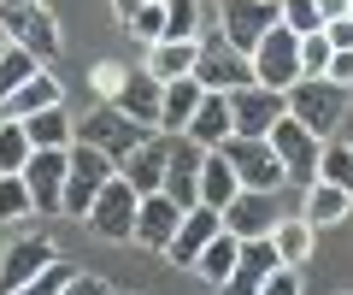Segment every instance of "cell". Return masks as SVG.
I'll return each mask as SVG.
<instances>
[{"mask_svg": "<svg viewBox=\"0 0 353 295\" xmlns=\"http://www.w3.org/2000/svg\"><path fill=\"white\" fill-rule=\"evenodd\" d=\"M0 36L18 41V48H30L41 65L59 59L65 36H59V18L41 6V0H0Z\"/></svg>", "mask_w": 353, "mask_h": 295, "instance_id": "1", "label": "cell"}, {"mask_svg": "<svg viewBox=\"0 0 353 295\" xmlns=\"http://www.w3.org/2000/svg\"><path fill=\"white\" fill-rule=\"evenodd\" d=\"M271 148H277L283 171H289V189L318 183V171H324V136H318V130H306L294 113H283L277 124H271Z\"/></svg>", "mask_w": 353, "mask_h": 295, "instance_id": "2", "label": "cell"}, {"mask_svg": "<svg viewBox=\"0 0 353 295\" xmlns=\"http://www.w3.org/2000/svg\"><path fill=\"white\" fill-rule=\"evenodd\" d=\"M118 178V160L101 154L94 142H71V171H65V218H88L94 195Z\"/></svg>", "mask_w": 353, "mask_h": 295, "instance_id": "3", "label": "cell"}, {"mask_svg": "<svg viewBox=\"0 0 353 295\" xmlns=\"http://www.w3.org/2000/svg\"><path fill=\"white\" fill-rule=\"evenodd\" d=\"M301 77H306V65H301V30H294V24H271L259 36V48H253V83H271V89L289 95Z\"/></svg>", "mask_w": 353, "mask_h": 295, "instance_id": "4", "label": "cell"}, {"mask_svg": "<svg viewBox=\"0 0 353 295\" xmlns=\"http://www.w3.org/2000/svg\"><path fill=\"white\" fill-rule=\"evenodd\" d=\"M148 136H153V130H148V124H136V118H130L124 106H112V101L88 106V113L77 118V142H94V148H101V154H112V160L136 154Z\"/></svg>", "mask_w": 353, "mask_h": 295, "instance_id": "5", "label": "cell"}, {"mask_svg": "<svg viewBox=\"0 0 353 295\" xmlns=\"http://www.w3.org/2000/svg\"><path fill=\"white\" fill-rule=\"evenodd\" d=\"M347 95L353 89H341V83H330V77H301L289 89V113L301 118L306 130H318V136L330 142V130L347 118Z\"/></svg>", "mask_w": 353, "mask_h": 295, "instance_id": "6", "label": "cell"}, {"mask_svg": "<svg viewBox=\"0 0 353 295\" xmlns=\"http://www.w3.org/2000/svg\"><path fill=\"white\" fill-rule=\"evenodd\" d=\"M194 77L206 83V89H241V83H253V53H241L236 41L224 36V30H206L201 36V65H194Z\"/></svg>", "mask_w": 353, "mask_h": 295, "instance_id": "7", "label": "cell"}, {"mask_svg": "<svg viewBox=\"0 0 353 295\" xmlns=\"http://www.w3.org/2000/svg\"><path fill=\"white\" fill-rule=\"evenodd\" d=\"M136 207H141V189L118 171V178L94 195V207H88V231L106 236V242H130V236H136Z\"/></svg>", "mask_w": 353, "mask_h": 295, "instance_id": "8", "label": "cell"}, {"mask_svg": "<svg viewBox=\"0 0 353 295\" xmlns=\"http://www.w3.org/2000/svg\"><path fill=\"white\" fill-rule=\"evenodd\" d=\"M224 160L236 166L241 189H283V183H289V171H283L271 136H230L224 142Z\"/></svg>", "mask_w": 353, "mask_h": 295, "instance_id": "9", "label": "cell"}, {"mask_svg": "<svg viewBox=\"0 0 353 295\" xmlns=\"http://www.w3.org/2000/svg\"><path fill=\"white\" fill-rule=\"evenodd\" d=\"M65 171H71V148H36V154H30L24 183H30L36 213H48V218L65 213Z\"/></svg>", "mask_w": 353, "mask_h": 295, "instance_id": "10", "label": "cell"}, {"mask_svg": "<svg viewBox=\"0 0 353 295\" xmlns=\"http://www.w3.org/2000/svg\"><path fill=\"white\" fill-rule=\"evenodd\" d=\"M230 113H236V136H271V124L289 113V95L271 83H241L230 89Z\"/></svg>", "mask_w": 353, "mask_h": 295, "instance_id": "11", "label": "cell"}, {"mask_svg": "<svg viewBox=\"0 0 353 295\" xmlns=\"http://www.w3.org/2000/svg\"><path fill=\"white\" fill-rule=\"evenodd\" d=\"M271 24H283V6H277V0H218V30H224L241 53L259 48V36Z\"/></svg>", "mask_w": 353, "mask_h": 295, "instance_id": "12", "label": "cell"}, {"mask_svg": "<svg viewBox=\"0 0 353 295\" xmlns=\"http://www.w3.org/2000/svg\"><path fill=\"white\" fill-rule=\"evenodd\" d=\"M53 260H59V248H53L48 231H41V236H12V242H6V254H0V295L24 289V283L41 278Z\"/></svg>", "mask_w": 353, "mask_h": 295, "instance_id": "13", "label": "cell"}, {"mask_svg": "<svg viewBox=\"0 0 353 295\" xmlns=\"http://www.w3.org/2000/svg\"><path fill=\"white\" fill-rule=\"evenodd\" d=\"M277 218H283L277 189H241L236 201L224 207V231H236L241 242H253V236H271V231H277Z\"/></svg>", "mask_w": 353, "mask_h": 295, "instance_id": "14", "label": "cell"}, {"mask_svg": "<svg viewBox=\"0 0 353 295\" xmlns=\"http://www.w3.org/2000/svg\"><path fill=\"white\" fill-rule=\"evenodd\" d=\"M201 166H206V148L194 136H176L171 142V166H165V195H171L183 213L201 207Z\"/></svg>", "mask_w": 353, "mask_h": 295, "instance_id": "15", "label": "cell"}, {"mask_svg": "<svg viewBox=\"0 0 353 295\" xmlns=\"http://www.w3.org/2000/svg\"><path fill=\"white\" fill-rule=\"evenodd\" d=\"M218 231H224V213H218V207H206V201H201V207H189V213H183V225H176V236H171V248H165V260L194 272L201 248L212 242Z\"/></svg>", "mask_w": 353, "mask_h": 295, "instance_id": "16", "label": "cell"}, {"mask_svg": "<svg viewBox=\"0 0 353 295\" xmlns=\"http://www.w3.org/2000/svg\"><path fill=\"white\" fill-rule=\"evenodd\" d=\"M176 225H183V207H176L165 189H159V195H141V207H136V236H130V242L165 254L171 236H176Z\"/></svg>", "mask_w": 353, "mask_h": 295, "instance_id": "17", "label": "cell"}, {"mask_svg": "<svg viewBox=\"0 0 353 295\" xmlns=\"http://www.w3.org/2000/svg\"><path fill=\"white\" fill-rule=\"evenodd\" d=\"M277 266H283L277 242H271V236H253V242H241V260H236V272L218 283V295H259L265 278H271Z\"/></svg>", "mask_w": 353, "mask_h": 295, "instance_id": "18", "label": "cell"}, {"mask_svg": "<svg viewBox=\"0 0 353 295\" xmlns=\"http://www.w3.org/2000/svg\"><path fill=\"white\" fill-rule=\"evenodd\" d=\"M171 142H176L171 130H153V136L136 148V154L118 160V171H124V178L136 183L141 195H159V189H165V166H171Z\"/></svg>", "mask_w": 353, "mask_h": 295, "instance_id": "19", "label": "cell"}, {"mask_svg": "<svg viewBox=\"0 0 353 295\" xmlns=\"http://www.w3.org/2000/svg\"><path fill=\"white\" fill-rule=\"evenodd\" d=\"M112 106H124V113L136 118V124L159 130V113H165V83L153 77L148 65H141V71H130V77H124V89L112 95Z\"/></svg>", "mask_w": 353, "mask_h": 295, "instance_id": "20", "label": "cell"}, {"mask_svg": "<svg viewBox=\"0 0 353 295\" xmlns=\"http://www.w3.org/2000/svg\"><path fill=\"white\" fill-rule=\"evenodd\" d=\"M183 136H194L201 148H224V142L236 136V113H230V95H224V89H206L201 113L189 118V130H183Z\"/></svg>", "mask_w": 353, "mask_h": 295, "instance_id": "21", "label": "cell"}, {"mask_svg": "<svg viewBox=\"0 0 353 295\" xmlns=\"http://www.w3.org/2000/svg\"><path fill=\"white\" fill-rule=\"evenodd\" d=\"M347 213H353V195L341 189V183L318 178V183L301 189V218H312L318 231H324V225H347Z\"/></svg>", "mask_w": 353, "mask_h": 295, "instance_id": "22", "label": "cell"}, {"mask_svg": "<svg viewBox=\"0 0 353 295\" xmlns=\"http://www.w3.org/2000/svg\"><path fill=\"white\" fill-rule=\"evenodd\" d=\"M201 101H206V83H201V77H176V83H165V113H159V130L183 136V130H189V118L201 113Z\"/></svg>", "mask_w": 353, "mask_h": 295, "instance_id": "23", "label": "cell"}, {"mask_svg": "<svg viewBox=\"0 0 353 295\" xmlns=\"http://www.w3.org/2000/svg\"><path fill=\"white\" fill-rule=\"evenodd\" d=\"M271 242H277V260L283 266H306V260H312V248H318V225L312 218H301V213H283L277 218V231H271Z\"/></svg>", "mask_w": 353, "mask_h": 295, "instance_id": "24", "label": "cell"}, {"mask_svg": "<svg viewBox=\"0 0 353 295\" xmlns=\"http://www.w3.org/2000/svg\"><path fill=\"white\" fill-rule=\"evenodd\" d=\"M59 101H65V83L53 77L48 65H41L36 77H30L24 89H18V95H6L0 106H6V118H30V113H41V106H59Z\"/></svg>", "mask_w": 353, "mask_h": 295, "instance_id": "25", "label": "cell"}, {"mask_svg": "<svg viewBox=\"0 0 353 295\" xmlns=\"http://www.w3.org/2000/svg\"><path fill=\"white\" fill-rule=\"evenodd\" d=\"M236 195H241V178H236V166L224 160V148H206V166H201V201L224 213V207L236 201Z\"/></svg>", "mask_w": 353, "mask_h": 295, "instance_id": "26", "label": "cell"}, {"mask_svg": "<svg viewBox=\"0 0 353 295\" xmlns=\"http://www.w3.org/2000/svg\"><path fill=\"white\" fill-rule=\"evenodd\" d=\"M194 65H201V41H153V48H148V71L159 83L194 77Z\"/></svg>", "mask_w": 353, "mask_h": 295, "instance_id": "27", "label": "cell"}, {"mask_svg": "<svg viewBox=\"0 0 353 295\" xmlns=\"http://www.w3.org/2000/svg\"><path fill=\"white\" fill-rule=\"evenodd\" d=\"M24 130H30V142H36V148H71V142H77V118L65 113V101H59V106H41V113H30Z\"/></svg>", "mask_w": 353, "mask_h": 295, "instance_id": "28", "label": "cell"}, {"mask_svg": "<svg viewBox=\"0 0 353 295\" xmlns=\"http://www.w3.org/2000/svg\"><path fill=\"white\" fill-rule=\"evenodd\" d=\"M236 260H241V236H236V231H218L212 242L201 248V260H194V272H201V278H206V283L218 289V283H224L230 272H236Z\"/></svg>", "mask_w": 353, "mask_h": 295, "instance_id": "29", "label": "cell"}, {"mask_svg": "<svg viewBox=\"0 0 353 295\" xmlns=\"http://www.w3.org/2000/svg\"><path fill=\"white\" fill-rule=\"evenodd\" d=\"M206 36V0H165V41H201Z\"/></svg>", "mask_w": 353, "mask_h": 295, "instance_id": "30", "label": "cell"}, {"mask_svg": "<svg viewBox=\"0 0 353 295\" xmlns=\"http://www.w3.org/2000/svg\"><path fill=\"white\" fill-rule=\"evenodd\" d=\"M36 154V142H30L24 118H0V178H18Z\"/></svg>", "mask_w": 353, "mask_h": 295, "instance_id": "31", "label": "cell"}, {"mask_svg": "<svg viewBox=\"0 0 353 295\" xmlns=\"http://www.w3.org/2000/svg\"><path fill=\"white\" fill-rule=\"evenodd\" d=\"M41 71V59L30 48H18V41H6V53H0V101H6V95H18L24 89L30 77H36Z\"/></svg>", "mask_w": 353, "mask_h": 295, "instance_id": "32", "label": "cell"}, {"mask_svg": "<svg viewBox=\"0 0 353 295\" xmlns=\"http://www.w3.org/2000/svg\"><path fill=\"white\" fill-rule=\"evenodd\" d=\"M124 30H130L136 41H148V48H153V41H165V0H148V6H136V12L124 18Z\"/></svg>", "mask_w": 353, "mask_h": 295, "instance_id": "33", "label": "cell"}, {"mask_svg": "<svg viewBox=\"0 0 353 295\" xmlns=\"http://www.w3.org/2000/svg\"><path fill=\"white\" fill-rule=\"evenodd\" d=\"M24 213H36V201H30V183H24V171H18V178H0V225H18Z\"/></svg>", "mask_w": 353, "mask_h": 295, "instance_id": "34", "label": "cell"}, {"mask_svg": "<svg viewBox=\"0 0 353 295\" xmlns=\"http://www.w3.org/2000/svg\"><path fill=\"white\" fill-rule=\"evenodd\" d=\"M318 178L341 183V189L353 195V142H324V171Z\"/></svg>", "mask_w": 353, "mask_h": 295, "instance_id": "35", "label": "cell"}, {"mask_svg": "<svg viewBox=\"0 0 353 295\" xmlns=\"http://www.w3.org/2000/svg\"><path fill=\"white\" fill-rule=\"evenodd\" d=\"M124 77H130L124 59H94V65H88V89L101 95V101H112V95L124 89Z\"/></svg>", "mask_w": 353, "mask_h": 295, "instance_id": "36", "label": "cell"}, {"mask_svg": "<svg viewBox=\"0 0 353 295\" xmlns=\"http://www.w3.org/2000/svg\"><path fill=\"white\" fill-rule=\"evenodd\" d=\"M71 278H77V266H65V260H53L41 278H30L24 289H12V295H65L71 289Z\"/></svg>", "mask_w": 353, "mask_h": 295, "instance_id": "37", "label": "cell"}, {"mask_svg": "<svg viewBox=\"0 0 353 295\" xmlns=\"http://www.w3.org/2000/svg\"><path fill=\"white\" fill-rule=\"evenodd\" d=\"M330 53H336V48H330V36H324V30L301 36V65H306V77H324V71H330Z\"/></svg>", "mask_w": 353, "mask_h": 295, "instance_id": "38", "label": "cell"}, {"mask_svg": "<svg viewBox=\"0 0 353 295\" xmlns=\"http://www.w3.org/2000/svg\"><path fill=\"white\" fill-rule=\"evenodd\" d=\"M277 6H283V24H294L301 36L324 30V12H318V0H277Z\"/></svg>", "mask_w": 353, "mask_h": 295, "instance_id": "39", "label": "cell"}, {"mask_svg": "<svg viewBox=\"0 0 353 295\" xmlns=\"http://www.w3.org/2000/svg\"><path fill=\"white\" fill-rule=\"evenodd\" d=\"M259 295H301V266H277L271 278H265Z\"/></svg>", "mask_w": 353, "mask_h": 295, "instance_id": "40", "label": "cell"}, {"mask_svg": "<svg viewBox=\"0 0 353 295\" xmlns=\"http://www.w3.org/2000/svg\"><path fill=\"white\" fill-rule=\"evenodd\" d=\"M330 83H341V89H353V48H336L330 53V71H324Z\"/></svg>", "mask_w": 353, "mask_h": 295, "instance_id": "41", "label": "cell"}, {"mask_svg": "<svg viewBox=\"0 0 353 295\" xmlns=\"http://www.w3.org/2000/svg\"><path fill=\"white\" fill-rule=\"evenodd\" d=\"M324 36H330V48H353V12H347V18H330Z\"/></svg>", "mask_w": 353, "mask_h": 295, "instance_id": "42", "label": "cell"}, {"mask_svg": "<svg viewBox=\"0 0 353 295\" xmlns=\"http://www.w3.org/2000/svg\"><path fill=\"white\" fill-rule=\"evenodd\" d=\"M65 295H112V289H106L101 278H88V272H77V278H71V289H65Z\"/></svg>", "mask_w": 353, "mask_h": 295, "instance_id": "43", "label": "cell"}, {"mask_svg": "<svg viewBox=\"0 0 353 295\" xmlns=\"http://www.w3.org/2000/svg\"><path fill=\"white\" fill-rule=\"evenodd\" d=\"M318 12H324V24H330V18H347L353 0H318Z\"/></svg>", "mask_w": 353, "mask_h": 295, "instance_id": "44", "label": "cell"}, {"mask_svg": "<svg viewBox=\"0 0 353 295\" xmlns=\"http://www.w3.org/2000/svg\"><path fill=\"white\" fill-rule=\"evenodd\" d=\"M136 6H148V0H112V12H118V18H130Z\"/></svg>", "mask_w": 353, "mask_h": 295, "instance_id": "45", "label": "cell"}, {"mask_svg": "<svg viewBox=\"0 0 353 295\" xmlns=\"http://www.w3.org/2000/svg\"><path fill=\"white\" fill-rule=\"evenodd\" d=\"M0 53H6V36H0Z\"/></svg>", "mask_w": 353, "mask_h": 295, "instance_id": "46", "label": "cell"}, {"mask_svg": "<svg viewBox=\"0 0 353 295\" xmlns=\"http://www.w3.org/2000/svg\"><path fill=\"white\" fill-rule=\"evenodd\" d=\"M0 118H6V106H0Z\"/></svg>", "mask_w": 353, "mask_h": 295, "instance_id": "47", "label": "cell"}, {"mask_svg": "<svg viewBox=\"0 0 353 295\" xmlns=\"http://www.w3.org/2000/svg\"><path fill=\"white\" fill-rule=\"evenodd\" d=\"M341 295H353V289H341Z\"/></svg>", "mask_w": 353, "mask_h": 295, "instance_id": "48", "label": "cell"}, {"mask_svg": "<svg viewBox=\"0 0 353 295\" xmlns=\"http://www.w3.org/2000/svg\"><path fill=\"white\" fill-rule=\"evenodd\" d=\"M212 6H218V0H212Z\"/></svg>", "mask_w": 353, "mask_h": 295, "instance_id": "49", "label": "cell"}]
</instances>
